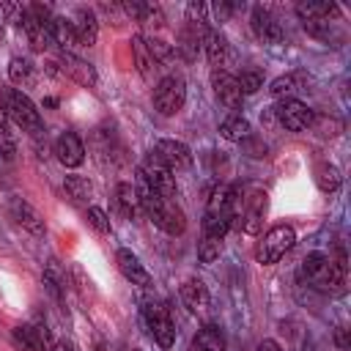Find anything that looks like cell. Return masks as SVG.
<instances>
[{
    "instance_id": "1",
    "label": "cell",
    "mask_w": 351,
    "mask_h": 351,
    "mask_svg": "<svg viewBox=\"0 0 351 351\" xmlns=\"http://www.w3.org/2000/svg\"><path fill=\"white\" fill-rule=\"evenodd\" d=\"M137 176H140V173H137ZM137 197H140V206L145 208V214L154 219V225H159L165 233H170V236H181V233L186 230L184 211H181L170 197H162L159 192H154L143 176H140Z\"/></svg>"
},
{
    "instance_id": "2",
    "label": "cell",
    "mask_w": 351,
    "mask_h": 351,
    "mask_svg": "<svg viewBox=\"0 0 351 351\" xmlns=\"http://www.w3.org/2000/svg\"><path fill=\"white\" fill-rule=\"evenodd\" d=\"M233 217H236V192L228 184H217L211 189V197H208V206H206L203 236L225 239L228 228L233 225Z\"/></svg>"
},
{
    "instance_id": "3",
    "label": "cell",
    "mask_w": 351,
    "mask_h": 351,
    "mask_svg": "<svg viewBox=\"0 0 351 351\" xmlns=\"http://www.w3.org/2000/svg\"><path fill=\"white\" fill-rule=\"evenodd\" d=\"M302 277L318 288V291H340L343 282H346V271L332 261V255H324V252H310L304 261H302Z\"/></svg>"
},
{
    "instance_id": "4",
    "label": "cell",
    "mask_w": 351,
    "mask_h": 351,
    "mask_svg": "<svg viewBox=\"0 0 351 351\" xmlns=\"http://www.w3.org/2000/svg\"><path fill=\"white\" fill-rule=\"evenodd\" d=\"M3 110H5V115H8L16 126H22V132H30L33 137H38V134L44 132L41 112L36 110V104H33L22 90L8 88V90L3 93Z\"/></svg>"
},
{
    "instance_id": "5",
    "label": "cell",
    "mask_w": 351,
    "mask_h": 351,
    "mask_svg": "<svg viewBox=\"0 0 351 351\" xmlns=\"http://www.w3.org/2000/svg\"><path fill=\"white\" fill-rule=\"evenodd\" d=\"M293 241H296L293 228H288V225H277V228H271V230L258 241V247H255V258H258V263H277V261L293 247Z\"/></svg>"
},
{
    "instance_id": "6",
    "label": "cell",
    "mask_w": 351,
    "mask_h": 351,
    "mask_svg": "<svg viewBox=\"0 0 351 351\" xmlns=\"http://www.w3.org/2000/svg\"><path fill=\"white\" fill-rule=\"evenodd\" d=\"M184 99H186L184 77L167 74V77L159 80V85H156V90H154V107H156V112H162V115H176V112L184 107Z\"/></svg>"
},
{
    "instance_id": "7",
    "label": "cell",
    "mask_w": 351,
    "mask_h": 351,
    "mask_svg": "<svg viewBox=\"0 0 351 351\" xmlns=\"http://www.w3.org/2000/svg\"><path fill=\"white\" fill-rule=\"evenodd\" d=\"M263 211H266V192L261 186H250L244 200H241V208H236V225L239 230L244 233H258L261 225H263Z\"/></svg>"
},
{
    "instance_id": "8",
    "label": "cell",
    "mask_w": 351,
    "mask_h": 351,
    "mask_svg": "<svg viewBox=\"0 0 351 351\" xmlns=\"http://www.w3.org/2000/svg\"><path fill=\"white\" fill-rule=\"evenodd\" d=\"M140 176L148 181V186L154 189V192H159L162 197H176V176H173V170L151 151L145 159H143V167H140Z\"/></svg>"
},
{
    "instance_id": "9",
    "label": "cell",
    "mask_w": 351,
    "mask_h": 351,
    "mask_svg": "<svg viewBox=\"0 0 351 351\" xmlns=\"http://www.w3.org/2000/svg\"><path fill=\"white\" fill-rule=\"evenodd\" d=\"M143 318L154 335V340L162 346V348H170L173 340H176V329H173V321H170V313L159 304V302H145L143 307Z\"/></svg>"
},
{
    "instance_id": "10",
    "label": "cell",
    "mask_w": 351,
    "mask_h": 351,
    "mask_svg": "<svg viewBox=\"0 0 351 351\" xmlns=\"http://www.w3.org/2000/svg\"><path fill=\"white\" fill-rule=\"evenodd\" d=\"M277 121H280L288 132H304V129L313 126L315 115H313V110H310L307 104H302V101H296V99H285V101L277 104Z\"/></svg>"
},
{
    "instance_id": "11",
    "label": "cell",
    "mask_w": 351,
    "mask_h": 351,
    "mask_svg": "<svg viewBox=\"0 0 351 351\" xmlns=\"http://www.w3.org/2000/svg\"><path fill=\"white\" fill-rule=\"evenodd\" d=\"M8 214H11V219L22 228V230H27V233H33V236H44V219H41V214L27 203V200H22V197H11L8 200Z\"/></svg>"
},
{
    "instance_id": "12",
    "label": "cell",
    "mask_w": 351,
    "mask_h": 351,
    "mask_svg": "<svg viewBox=\"0 0 351 351\" xmlns=\"http://www.w3.org/2000/svg\"><path fill=\"white\" fill-rule=\"evenodd\" d=\"M11 337H14V346L22 348V351H47L49 348V329L38 326V324L14 326Z\"/></svg>"
},
{
    "instance_id": "13",
    "label": "cell",
    "mask_w": 351,
    "mask_h": 351,
    "mask_svg": "<svg viewBox=\"0 0 351 351\" xmlns=\"http://www.w3.org/2000/svg\"><path fill=\"white\" fill-rule=\"evenodd\" d=\"M211 85H214V93H217V99H219L225 107L236 110V107L241 104L244 93H241V88H239L236 77H233V74H228L225 69H214V74H211Z\"/></svg>"
},
{
    "instance_id": "14",
    "label": "cell",
    "mask_w": 351,
    "mask_h": 351,
    "mask_svg": "<svg viewBox=\"0 0 351 351\" xmlns=\"http://www.w3.org/2000/svg\"><path fill=\"white\" fill-rule=\"evenodd\" d=\"M154 154L176 173V170H186L189 165H192V151L184 145V143H178V140H159L156 143V148H154Z\"/></svg>"
},
{
    "instance_id": "15",
    "label": "cell",
    "mask_w": 351,
    "mask_h": 351,
    "mask_svg": "<svg viewBox=\"0 0 351 351\" xmlns=\"http://www.w3.org/2000/svg\"><path fill=\"white\" fill-rule=\"evenodd\" d=\"M115 263H118V269H121V274L132 282V285H140V288H148L151 285V274L145 271V266L140 263V258L132 252V250H118L115 252Z\"/></svg>"
},
{
    "instance_id": "16",
    "label": "cell",
    "mask_w": 351,
    "mask_h": 351,
    "mask_svg": "<svg viewBox=\"0 0 351 351\" xmlns=\"http://www.w3.org/2000/svg\"><path fill=\"white\" fill-rule=\"evenodd\" d=\"M250 22H252L255 36H258L263 44H280V41H282V30H280V25L274 22V16H271L263 5H255V8H252Z\"/></svg>"
},
{
    "instance_id": "17",
    "label": "cell",
    "mask_w": 351,
    "mask_h": 351,
    "mask_svg": "<svg viewBox=\"0 0 351 351\" xmlns=\"http://www.w3.org/2000/svg\"><path fill=\"white\" fill-rule=\"evenodd\" d=\"M55 154H58V162L63 167H77L82 165L85 159V148H82V140L74 134V132H63L55 143Z\"/></svg>"
},
{
    "instance_id": "18",
    "label": "cell",
    "mask_w": 351,
    "mask_h": 351,
    "mask_svg": "<svg viewBox=\"0 0 351 351\" xmlns=\"http://www.w3.org/2000/svg\"><path fill=\"white\" fill-rule=\"evenodd\" d=\"M71 30H74V38L80 47H90L96 41V33H99V22H96V14L90 8H77L74 11V22H71Z\"/></svg>"
},
{
    "instance_id": "19",
    "label": "cell",
    "mask_w": 351,
    "mask_h": 351,
    "mask_svg": "<svg viewBox=\"0 0 351 351\" xmlns=\"http://www.w3.org/2000/svg\"><path fill=\"white\" fill-rule=\"evenodd\" d=\"M19 27H25L27 41H30V47H33L36 52H41V49L49 44V25L41 22V19H36L27 8H22V22H19Z\"/></svg>"
},
{
    "instance_id": "20",
    "label": "cell",
    "mask_w": 351,
    "mask_h": 351,
    "mask_svg": "<svg viewBox=\"0 0 351 351\" xmlns=\"http://www.w3.org/2000/svg\"><path fill=\"white\" fill-rule=\"evenodd\" d=\"M181 302L192 310V313H206L208 310V291L197 277H189L181 285Z\"/></svg>"
},
{
    "instance_id": "21",
    "label": "cell",
    "mask_w": 351,
    "mask_h": 351,
    "mask_svg": "<svg viewBox=\"0 0 351 351\" xmlns=\"http://www.w3.org/2000/svg\"><path fill=\"white\" fill-rule=\"evenodd\" d=\"M63 71H66L71 80H77L80 85H85V88H93V85H96V71H93V66L85 63V60H80V58L71 55V52H63Z\"/></svg>"
},
{
    "instance_id": "22",
    "label": "cell",
    "mask_w": 351,
    "mask_h": 351,
    "mask_svg": "<svg viewBox=\"0 0 351 351\" xmlns=\"http://www.w3.org/2000/svg\"><path fill=\"white\" fill-rule=\"evenodd\" d=\"M189 351H225V335H222V329L214 326V324H206L192 337Z\"/></svg>"
},
{
    "instance_id": "23",
    "label": "cell",
    "mask_w": 351,
    "mask_h": 351,
    "mask_svg": "<svg viewBox=\"0 0 351 351\" xmlns=\"http://www.w3.org/2000/svg\"><path fill=\"white\" fill-rule=\"evenodd\" d=\"M203 49H206V58L211 60V66H222L225 58H228V41L214 27H206V33H203Z\"/></svg>"
},
{
    "instance_id": "24",
    "label": "cell",
    "mask_w": 351,
    "mask_h": 351,
    "mask_svg": "<svg viewBox=\"0 0 351 351\" xmlns=\"http://www.w3.org/2000/svg\"><path fill=\"white\" fill-rule=\"evenodd\" d=\"M49 44H58L63 52H71V47L77 44L71 22L66 16H52L49 19Z\"/></svg>"
},
{
    "instance_id": "25",
    "label": "cell",
    "mask_w": 351,
    "mask_h": 351,
    "mask_svg": "<svg viewBox=\"0 0 351 351\" xmlns=\"http://www.w3.org/2000/svg\"><path fill=\"white\" fill-rule=\"evenodd\" d=\"M250 121L247 118H241V115H228L222 123H219V134L225 137V140H230V143H241V140H247L250 137Z\"/></svg>"
},
{
    "instance_id": "26",
    "label": "cell",
    "mask_w": 351,
    "mask_h": 351,
    "mask_svg": "<svg viewBox=\"0 0 351 351\" xmlns=\"http://www.w3.org/2000/svg\"><path fill=\"white\" fill-rule=\"evenodd\" d=\"M132 55H134V66H137V71L148 80V77H151V71L156 69V60L151 58L148 44H145V38H143V36H134V38H132Z\"/></svg>"
},
{
    "instance_id": "27",
    "label": "cell",
    "mask_w": 351,
    "mask_h": 351,
    "mask_svg": "<svg viewBox=\"0 0 351 351\" xmlns=\"http://www.w3.org/2000/svg\"><path fill=\"white\" fill-rule=\"evenodd\" d=\"M296 14L302 16V22H313V19H329L337 14V5L335 3H299L296 5Z\"/></svg>"
},
{
    "instance_id": "28",
    "label": "cell",
    "mask_w": 351,
    "mask_h": 351,
    "mask_svg": "<svg viewBox=\"0 0 351 351\" xmlns=\"http://www.w3.org/2000/svg\"><path fill=\"white\" fill-rule=\"evenodd\" d=\"M340 181H343V178H340V170H337L335 165H326V162H324V165L315 167V184H318L321 192H335V189L340 186Z\"/></svg>"
},
{
    "instance_id": "29",
    "label": "cell",
    "mask_w": 351,
    "mask_h": 351,
    "mask_svg": "<svg viewBox=\"0 0 351 351\" xmlns=\"http://www.w3.org/2000/svg\"><path fill=\"white\" fill-rule=\"evenodd\" d=\"M115 197H118V206H121V211H123L126 217H132V214L140 208V197H137V189H134L132 184H126V181H121V184H118V189H115Z\"/></svg>"
},
{
    "instance_id": "30",
    "label": "cell",
    "mask_w": 351,
    "mask_h": 351,
    "mask_svg": "<svg viewBox=\"0 0 351 351\" xmlns=\"http://www.w3.org/2000/svg\"><path fill=\"white\" fill-rule=\"evenodd\" d=\"M63 189H66L69 197H74V200H88V197L93 195V184H90L88 178H82V176H66V178H63Z\"/></svg>"
},
{
    "instance_id": "31",
    "label": "cell",
    "mask_w": 351,
    "mask_h": 351,
    "mask_svg": "<svg viewBox=\"0 0 351 351\" xmlns=\"http://www.w3.org/2000/svg\"><path fill=\"white\" fill-rule=\"evenodd\" d=\"M236 82H239V88H241L244 96H247V93H258V90L263 88V74L255 71V69H244V71L236 77Z\"/></svg>"
},
{
    "instance_id": "32",
    "label": "cell",
    "mask_w": 351,
    "mask_h": 351,
    "mask_svg": "<svg viewBox=\"0 0 351 351\" xmlns=\"http://www.w3.org/2000/svg\"><path fill=\"white\" fill-rule=\"evenodd\" d=\"M222 252V239H211V236H203L200 247H197V258L200 263H214Z\"/></svg>"
},
{
    "instance_id": "33",
    "label": "cell",
    "mask_w": 351,
    "mask_h": 351,
    "mask_svg": "<svg viewBox=\"0 0 351 351\" xmlns=\"http://www.w3.org/2000/svg\"><path fill=\"white\" fill-rule=\"evenodd\" d=\"M0 154L3 156H14L16 154V140L8 132V115H5V110H0Z\"/></svg>"
},
{
    "instance_id": "34",
    "label": "cell",
    "mask_w": 351,
    "mask_h": 351,
    "mask_svg": "<svg viewBox=\"0 0 351 351\" xmlns=\"http://www.w3.org/2000/svg\"><path fill=\"white\" fill-rule=\"evenodd\" d=\"M44 285H47V291L55 296V299H60L63 296V277H60V269L55 266V261L47 266V271H44Z\"/></svg>"
},
{
    "instance_id": "35",
    "label": "cell",
    "mask_w": 351,
    "mask_h": 351,
    "mask_svg": "<svg viewBox=\"0 0 351 351\" xmlns=\"http://www.w3.org/2000/svg\"><path fill=\"white\" fill-rule=\"evenodd\" d=\"M8 77H11V82H25L30 77V60L27 58H11Z\"/></svg>"
},
{
    "instance_id": "36",
    "label": "cell",
    "mask_w": 351,
    "mask_h": 351,
    "mask_svg": "<svg viewBox=\"0 0 351 351\" xmlns=\"http://www.w3.org/2000/svg\"><path fill=\"white\" fill-rule=\"evenodd\" d=\"M296 90V80L291 77V74H285V77H277L271 85H269V93L274 96V99H282V96H291Z\"/></svg>"
},
{
    "instance_id": "37",
    "label": "cell",
    "mask_w": 351,
    "mask_h": 351,
    "mask_svg": "<svg viewBox=\"0 0 351 351\" xmlns=\"http://www.w3.org/2000/svg\"><path fill=\"white\" fill-rule=\"evenodd\" d=\"M145 44H148V52H151V58H154L156 63H165V60L173 58L170 44H165V41H159V38H151V41H145Z\"/></svg>"
},
{
    "instance_id": "38",
    "label": "cell",
    "mask_w": 351,
    "mask_h": 351,
    "mask_svg": "<svg viewBox=\"0 0 351 351\" xmlns=\"http://www.w3.org/2000/svg\"><path fill=\"white\" fill-rule=\"evenodd\" d=\"M88 222H90L99 233H110V219H107V214H104L99 206H90V208H88Z\"/></svg>"
},
{
    "instance_id": "39",
    "label": "cell",
    "mask_w": 351,
    "mask_h": 351,
    "mask_svg": "<svg viewBox=\"0 0 351 351\" xmlns=\"http://www.w3.org/2000/svg\"><path fill=\"white\" fill-rule=\"evenodd\" d=\"M52 351H77V348H74L71 340H58V343L52 346Z\"/></svg>"
},
{
    "instance_id": "40",
    "label": "cell",
    "mask_w": 351,
    "mask_h": 351,
    "mask_svg": "<svg viewBox=\"0 0 351 351\" xmlns=\"http://www.w3.org/2000/svg\"><path fill=\"white\" fill-rule=\"evenodd\" d=\"M258 351H282L274 340H261V346H258Z\"/></svg>"
},
{
    "instance_id": "41",
    "label": "cell",
    "mask_w": 351,
    "mask_h": 351,
    "mask_svg": "<svg viewBox=\"0 0 351 351\" xmlns=\"http://www.w3.org/2000/svg\"><path fill=\"white\" fill-rule=\"evenodd\" d=\"M337 346H340V348H348V337H346V329H337Z\"/></svg>"
},
{
    "instance_id": "42",
    "label": "cell",
    "mask_w": 351,
    "mask_h": 351,
    "mask_svg": "<svg viewBox=\"0 0 351 351\" xmlns=\"http://www.w3.org/2000/svg\"><path fill=\"white\" fill-rule=\"evenodd\" d=\"M5 11H3V0H0V38H3V33H5Z\"/></svg>"
}]
</instances>
